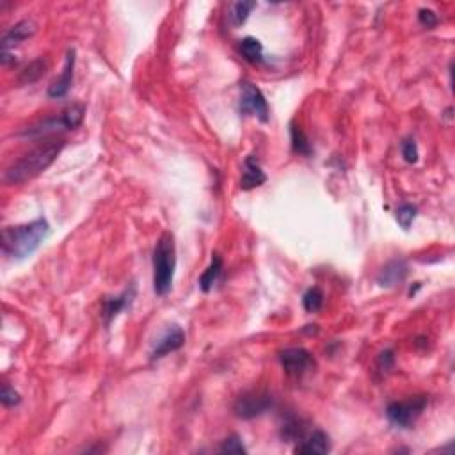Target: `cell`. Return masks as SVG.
Returning a JSON list of instances; mask_svg holds the SVG:
<instances>
[{
	"label": "cell",
	"mask_w": 455,
	"mask_h": 455,
	"mask_svg": "<svg viewBox=\"0 0 455 455\" xmlns=\"http://www.w3.org/2000/svg\"><path fill=\"white\" fill-rule=\"evenodd\" d=\"M48 233L50 224L45 217H37L27 224L4 228L2 230V251L9 258L24 260L42 246Z\"/></svg>",
	"instance_id": "obj_1"
},
{
	"label": "cell",
	"mask_w": 455,
	"mask_h": 455,
	"mask_svg": "<svg viewBox=\"0 0 455 455\" xmlns=\"http://www.w3.org/2000/svg\"><path fill=\"white\" fill-rule=\"evenodd\" d=\"M64 144V141H48L45 144H39L37 148L25 153L6 169L4 180L8 184H24V181L33 180L53 164V160L62 152Z\"/></svg>",
	"instance_id": "obj_2"
},
{
	"label": "cell",
	"mask_w": 455,
	"mask_h": 455,
	"mask_svg": "<svg viewBox=\"0 0 455 455\" xmlns=\"http://www.w3.org/2000/svg\"><path fill=\"white\" fill-rule=\"evenodd\" d=\"M177 269V246L169 231L162 233L153 251V288L157 296H166L172 288Z\"/></svg>",
	"instance_id": "obj_3"
},
{
	"label": "cell",
	"mask_w": 455,
	"mask_h": 455,
	"mask_svg": "<svg viewBox=\"0 0 455 455\" xmlns=\"http://www.w3.org/2000/svg\"><path fill=\"white\" fill-rule=\"evenodd\" d=\"M86 116V109L82 105H71L68 107L61 116H53V118H46L39 123L27 127L20 132L21 137H45L48 134H57V132L64 130H75L80 127Z\"/></svg>",
	"instance_id": "obj_4"
},
{
	"label": "cell",
	"mask_w": 455,
	"mask_h": 455,
	"mask_svg": "<svg viewBox=\"0 0 455 455\" xmlns=\"http://www.w3.org/2000/svg\"><path fill=\"white\" fill-rule=\"evenodd\" d=\"M427 407L425 397H413L404 402H393L386 409V416L393 425L400 429H409L416 423V420L422 416V413Z\"/></svg>",
	"instance_id": "obj_5"
},
{
	"label": "cell",
	"mask_w": 455,
	"mask_h": 455,
	"mask_svg": "<svg viewBox=\"0 0 455 455\" xmlns=\"http://www.w3.org/2000/svg\"><path fill=\"white\" fill-rule=\"evenodd\" d=\"M272 407V397L263 390H253L244 393L242 397L237 398L233 406V413L238 418L253 420L256 416H262L263 413Z\"/></svg>",
	"instance_id": "obj_6"
},
{
	"label": "cell",
	"mask_w": 455,
	"mask_h": 455,
	"mask_svg": "<svg viewBox=\"0 0 455 455\" xmlns=\"http://www.w3.org/2000/svg\"><path fill=\"white\" fill-rule=\"evenodd\" d=\"M238 109L240 114H253L260 119V121H267L269 119V105L263 96L262 91L251 82L240 84V100H238Z\"/></svg>",
	"instance_id": "obj_7"
},
{
	"label": "cell",
	"mask_w": 455,
	"mask_h": 455,
	"mask_svg": "<svg viewBox=\"0 0 455 455\" xmlns=\"http://www.w3.org/2000/svg\"><path fill=\"white\" fill-rule=\"evenodd\" d=\"M279 361L283 366L285 372L292 377H299L304 372L312 368L315 365L313 356L307 353L303 347H294V349H285L283 353L279 354Z\"/></svg>",
	"instance_id": "obj_8"
},
{
	"label": "cell",
	"mask_w": 455,
	"mask_h": 455,
	"mask_svg": "<svg viewBox=\"0 0 455 455\" xmlns=\"http://www.w3.org/2000/svg\"><path fill=\"white\" fill-rule=\"evenodd\" d=\"M409 274V265L406 260L397 258L386 263L377 274V285L382 288H393L402 285Z\"/></svg>",
	"instance_id": "obj_9"
},
{
	"label": "cell",
	"mask_w": 455,
	"mask_h": 455,
	"mask_svg": "<svg viewBox=\"0 0 455 455\" xmlns=\"http://www.w3.org/2000/svg\"><path fill=\"white\" fill-rule=\"evenodd\" d=\"M185 344V332L181 328H171L153 344L152 349V359H160V357L168 356L169 353L181 349Z\"/></svg>",
	"instance_id": "obj_10"
},
{
	"label": "cell",
	"mask_w": 455,
	"mask_h": 455,
	"mask_svg": "<svg viewBox=\"0 0 455 455\" xmlns=\"http://www.w3.org/2000/svg\"><path fill=\"white\" fill-rule=\"evenodd\" d=\"M36 33V24L30 20H21L2 36V53H11V50L21 42L29 39Z\"/></svg>",
	"instance_id": "obj_11"
},
{
	"label": "cell",
	"mask_w": 455,
	"mask_h": 455,
	"mask_svg": "<svg viewBox=\"0 0 455 455\" xmlns=\"http://www.w3.org/2000/svg\"><path fill=\"white\" fill-rule=\"evenodd\" d=\"M73 71H75V50L70 48L66 53V62L64 70H62L61 77L48 87V96L50 98H62L66 93L70 91L71 84H73Z\"/></svg>",
	"instance_id": "obj_12"
},
{
	"label": "cell",
	"mask_w": 455,
	"mask_h": 455,
	"mask_svg": "<svg viewBox=\"0 0 455 455\" xmlns=\"http://www.w3.org/2000/svg\"><path fill=\"white\" fill-rule=\"evenodd\" d=\"M134 296H136V288L130 287L118 297H109L103 303V320H105V325L109 328L111 325L112 320L119 315V313L123 312L125 307L130 306V303L134 301Z\"/></svg>",
	"instance_id": "obj_13"
},
{
	"label": "cell",
	"mask_w": 455,
	"mask_h": 455,
	"mask_svg": "<svg viewBox=\"0 0 455 455\" xmlns=\"http://www.w3.org/2000/svg\"><path fill=\"white\" fill-rule=\"evenodd\" d=\"M267 177L265 172L260 168L258 160L256 157H247L246 162H244V172H242V180H240V187L244 190L254 189V187H260L262 184H265Z\"/></svg>",
	"instance_id": "obj_14"
},
{
	"label": "cell",
	"mask_w": 455,
	"mask_h": 455,
	"mask_svg": "<svg viewBox=\"0 0 455 455\" xmlns=\"http://www.w3.org/2000/svg\"><path fill=\"white\" fill-rule=\"evenodd\" d=\"M331 450V443H329V436L322 431L313 432L307 439H304L303 443L296 447V454H328Z\"/></svg>",
	"instance_id": "obj_15"
},
{
	"label": "cell",
	"mask_w": 455,
	"mask_h": 455,
	"mask_svg": "<svg viewBox=\"0 0 455 455\" xmlns=\"http://www.w3.org/2000/svg\"><path fill=\"white\" fill-rule=\"evenodd\" d=\"M222 272V258L219 254H213L212 262L206 267V271L203 272L202 278H199V288L203 292H210L213 288V285L217 283L219 276Z\"/></svg>",
	"instance_id": "obj_16"
},
{
	"label": "cell",
	"mask_w": 455,
	"mask_h": 455,
	"mask_svg": "<svg viewBox=\"0 0 455 455\" xmlns=\"http://www.w3.org/2000/svg\"><path fill=\"white\" fill-rule=\"evenodd\" d=\"M238 50H240V53L244 55V59L253 62V64L263 61V45L256 39V37H251V36L244 37L242 42H240Z\"/></svg>",
	"instance_id": "obj_17"
},
{
	"label": "cell",
	"mask_w": 455,
	"mask_h": 455,
	"mask_svg": "<svg viewBox=\"0 0 455 455\" xmlns=\"http://www.w3.org/2000/svg\"><path fill=\"white\" fill-rule=\"evenodd\" d=\"M290 136H292V150L299 155L310 157L312 155V144L307 141L306 134L301 130V127H297L296 123L290 125Z\"/></svg>",
	"instance_id": "obj_18"
},
{
	"label": "cell",
	"mask_w": 455,
	"mask_h": 455,
	"mask_svg": "<svg viewBox=\"0 0 455 455\" xmlns=\"http://www.w3.org/2000/svg\"><path fill=\"white\" fill-rule=\"evenodd\" d=\"M256 8V2H247V0H240V2H235L230 9V20L235 27H240L242 24H246V20L249 18L251 11Z\"/></svg>",
	"instance_id": "obj_19"
},
{
	"label": "cell",
	"mask_w": 455,
	"mask_h": 455,
	"mask_svg": "<svg viewBox=\"0 0 455 455\" xmlns=\"http://www.w3.org/2000/svg\"><path fill=\"white\" fill-rule=\"evenodd\" d=\"M45 71H46V61H45V59H36V61L30 62V64L27 66L24 71H21L20 82L21 84L36 82V80H39V78L45 75Z\"/></svg>",
	"instance_id": "obj_20"
},
{
	"label": "cell",
	"mask_w": 455,
	"mask_h": 455,
	"mask_svg": "<svg viewBox=\"0 0 455 455\" xmlns=\"http://www.w3.org/2000/svg\"><path fill=\"white\" fill-rule=\"evenodd\" d=\"M324 304V294L319 288H310L303 296V306L307 313H316Z\"/></svg>",
	"instance_id": "obj_21"
},
{
	"label": "cell",
	"mask_w": 455,
	"mask_h": 455,
	"mask_svg": "<svg viewBox=\"0 0 455 455\" xmlns=\"http://www.w3.org/2000/svg\"><path fill=\"white\" fill-rule=\"evenodd\" d=\"M395 217H397V222L402 226L404 230H409V226L413 224L414 217H416V206L409 205V203H406V205H400L397 208Z\"/></svg>",
	"instance_id": "obj_22"
},
{
	"label": "cell",
	"mask_w": 455,
	"mask_h": 455,
	"mask_svg": "<svg viewBox=\"0 0 455 455\" xmlns=\"http://www.w3.org/2000/svg\"><path fill=\"white\" fill-rule=\"evenodd\" d=\"M219 452H221V454H247L246 447H244V443H242V439L238 438L237 434H233V436H230L228 439H224L221 447H219Z\"/></svg>",
	"instance_id": "obj_23"
},
{
	"label": "cell",
	"mask_w": 455,
	"mask_h": 455,
	"mask_svg": "<svg viewBox=\"0 0 455 455\" xmlns=\"http://www.w3.org/2000/svg\"><path fill=\"white\" fill-rule=\"evenodd\" d=\"M0 400H2V404H4L6 407H12L21 402V397L18 391H15V388L4 384L2 386V391H0Z\"/></svg>",
	"instance_id": "obj_24"
},
{
	"label": "cell",
	"mask_w": 455,
	"mask_h": 455,
	"mask_svg": "<svg viewBox=\"0 0 455 455\" xmlns=\"http://www.w3.org/2000/svg\"><path fill=\"white\" fill-rule=\"evenodd\" d=\"M402 157L409 164H414L418 160V146H416L414 139H411V137L402 143Z\"/></svg>",
	"instance_id": "obj_25"
},
{
	"label": "cell",
	"mask_w": 455,
	"mask_h": 455,
	"mask_svg": "<svg viewBox=\"0 0 455 455\" xmlns=\"http://www.w3.org/2000/svg\"><path fill=\"white\" fill-rule=\"evenodd\" d=\"M418 21L425 29H434L436 25H438V15L432 9H420Z\"/></svg>",
	"instance_id": "obj_26"
},
{
	"label": "cell",
	"mask_w": 455,
	"mask_h": 455,
	"mask_svg": "<svg viewBox=\"0 0 455 455\" xmlns=\"http://www.w3.org/2000/svg\"><path fill=\"white\" fill-rule=\"evenodd\" d=\"M395 366V356H393V350H384V353L379 354L377 357V368L379 372H390L391 368Z\"/></svg>",
	"instance_id": "obj_27"
}]
</instances>
